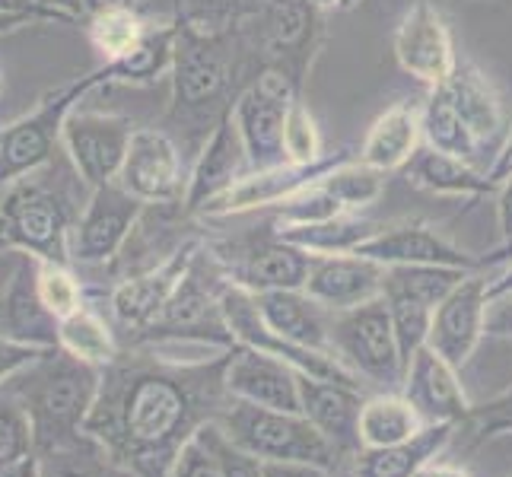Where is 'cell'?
I'll return each instance as SVG.
<instances>
[{"label":"cell","instance_id":"4","mask_svg":"<svg viewBox=\"0 0 512 477\" xmlns=\"http://www.w3.org/2000/svg\"><path fill=\"white\" fill-rule=\"evenodd\" d=\"M80 220V210L70 194L45 182L39 169L0 188V239L13 255H32L45 261H70V233Z\"/></svg>","mask_w":512,"mask_h":477},{"label":"cell","instance_id":"12","mask_svg":"<svg viewBox=\"0 0 512 477\" xmlns=\"http://www.w3.org/2000/svg\"><path fill=\"white\" fill-rule=\"evenodd\" d=\"M144 210L147 204L134 198L118 182L90 188V198H86L80 220L74 226V233H70V261L86 264V268L112 264L131 242Z\"/></svg>","mask_w":512,"mask_h":477},{"label":"cell","instance_id":"7","mask_svg":"<svg viewBox=\"0 0 512 477\" xmlns=\"http://www.w3.org/2000/svg\"><path fill=\"white\" fill-rule=\"evenodd\" d=\"M331 353L366 385V392H401L404 360L382 296L331 315Z\"/></svg>","mask_w":512,"mask_h":477},{"label":"cell","instance_id":"39","mask_svg":"<svg viewBox=\"0 0 512 477\" xmlns=\"http://www.w3.org/2000/svg\"><path fill=\"white\" fill-rule=\"evenodd\" d=\"M500 436H512V385L497 398L471 404L468 417L455 430V439L465 446V452H478L481 446L493 443Z\"/></svg>","mask_w":512,"mask_h":477},{"label":"cell","instance_id":"3","mask_svg":"<svg viewBox=\"0 0 512 477\" xmlns=\"http://www.w3.org/2000/svg\"><path fill=\"white\" fill-rule=\"evenodd\" d=\"M172 42V96L169 121L185 128H204L210 134L217 121L233 109L236 83V39L239 32H198L175 16Z\"/></svg>","mask_w":512,"mask_h":477},{"label":"cell","instance_id":"50","mask_svg":"<svg viewBox=\"0 0 512 477\" xmlns=\"http://www.w3.org/2000/svg\"><path fill=\"white\" fill-rule=\"evenodd\" d=\"M264 477H334V471L309 462H264Z\"/></svg>","mask_w":512,"mask_h":477},{"label":"cell","instance_id":"23","mask_svg":"<svg viewBox=\"0 0 512 477\" xmlns=\"http://www.w3.org/2000/svg\"><path fill=\"white\" fill-rule=\"evenodd\" d=\"M299 395H303V414L312 420L331 449L341 455L344 468L350 471L353 458L360 455V408L369 392L341 382H325L299 373Z\"/></svg>","mask_w":512,"mask_h":477},{"label":"cell","instance_id":"29","mask_svg":"<svg viewBox=\"0 0 512 477\" xmlns=\"http://www.w3.org/2000/svg\"><path fill=\"white\" fill-rule=\"evenodd\" d=\"M452 105L462 115L468 131L478 137V144L487 150L493 140L506 137V112L497 86L487 80V74L471 61H458L452 77L443 83Z\"/></svg>","mask_w":512,"mask_h":477},{"label":"cell","instance_id":"57","mask_svg":"<svg viewBox=\"0 0 512 477\" xmlns=\"http://www.w3.org/2000/svg\"><path fill=\"white\" fill-rule=\"evenodd\" d=\"M363 0H338V7L334 10H341V13H347V10H353V7H360Z\"/></svg>","mask_w":512,"mask_h":477},{"label":"cell","instance_id":"25","mask_svg":"<svg viewBox=\"0 0 512 477\" xmlns=\"http://www.w3.org/2000/svg\"><path fill=\"white\" fill-rule=\"evenodd\" d=\"M385 264L363 258L357 252L341 255H312L306 293L331 312H344L382 296Z\"/></svg>","mask_w":512,"mask_h":477},{"label":"cell","instance_id":"51","mask_svg":"<svg viewBox=\"0 0 512 477\" xmlns=\"http://www.w3.org/2000/svg\"><path fill=\"white\" fill-rule=\"evenodd\" d=\"M512 172V125H509V131H506V140H503V147H500V153L493 156V163L487 166V175L493 182H503L506 175Z\"/></svg>","mask_w":512,"mask_h":477},{"label":"cell","instance_id":"5","mask_svg":"<svg viewBox=\"0 0 512 477\" xmlns=\"http://www.w3.org/2000/svg\"><path fill=\"white\" fill-rule=\"evenodd\" d=\"M217 423L239 449L258 455L261 462H309L334 474L344 471L341 455L312 427L306 414L271 411L249 401L229 398Z\"/></svg>","mask_w":512,"mask_h":477},{"label":"cell","instance_id":"35","mask_svg":"<svg viewBox=\"0 0 512 477\" xmlns=\"http://www.w3.org/2000/svg\"><path fill=\"white\" fill-rule=\"evenodd\" d=\"M179 23H150L147 35L121 58L105 61L109 83H128V86H150L160 80V74L172 67V42Z\"/></svg>","mask_w":512,"mask_h":477},{"label":"cell","instance_id":"6","mask_svg":"<svg viewBox=\"0 0 512 477\" xmlns=\"http://www.w3.org/2000/svg\"><path fill=\"white\" fill-rule=\"evenodd\" d=\"M99 86H112L105 64L45 93L29 115L16 118L13 125L0 131V188L51 163V153L61 144L67 115L77 109V102L86 93L99 90Z\"/></svg>","mask_w":512,"mask_h":477},{"label":"cell","instance_id":"52","mask_svg":"<svg viewBox=\"0 0 512 477\" xmlns=\"http://www.w3.org/2000/svg\"><path fill=\"white\" fill-rule=\"evenodd\" d=\"M506 293H512V258L506 261V268H503L500 274L487 277V296H490V299H500V296H506Z\"/></svg>","mask_w":512,"mask_h":477},{"label":"cell","instance_id":"55","mask_svg":"<svg viewBox=\"0 0 512 477\" xmlns=\"http://www.w3.org/2000/svg\"><path fill=\"white\" fill-rule=\"evenodd\" d=\"M0 477H42V465H39V455H32V458H26L23 465H16V468H10V471H4Z\"/></svg>","mask_w":512,"mask_h":477},{"label":"cell","instance_id":"14","mask_svg":"<svg viewBox=\"0 0 512 477\" xmlns=\"http://www.w3.org/2000/svg\"><path fill=\"white\" fill-rule=\"evenodd\" d=\"M255 23L264 67L287 74L303 93L315 48L322 39V10L309 0H268Z\"/></svg>","mask_w":512,"mask_h":477},{"label":"cell","instance_id":"56","mask_svg":"<svg viewBox=\"0 0 512 477\" xmlns=\"http://www.w3.org/2000/svg\"><path fill=\"white\" fill-rule=\"evenodd\" d=\"M509 258H512V245H497V249H493V252L481 255V261H484V271L497 268V264H506Z\"/></svg>","mask_w":512,"mask_h":477},{"label":"cell","instance_id":"47","mask_svg":"<svg viewBox=\"0 0 512 477\" xmlns=\"http://www.w3.org/2000/svg\"><path fill=\"white\" fill-rule=\"evenodd\" d=\"M45 350H35V347H23V344H13L0 334V385L10 382L16 373H23L29 363H35L42 357Z\"/></svg>","mask_w":512,"mask_h":477},{"label":"cell","instance_id":"20","mask_svg":"<svg viewBox=\"0 0 512 477\" xmlns=\"http://www.w3.org/2000/svg\"><path fill=\"white\" fill-rule=\"evenodd\" d=\"M357 255L373 258L385 268H398V264H433V268H462V271H484L481 255L458 249L452 239H446L439 229H433L423 220H401L379 226L369 236Z\"/></svg>","mask_w":512,"mask_h":477},{"label":"cell","instance_id":"31","mask_svg":"<svg viewBox=\"0 0 512 477\" xmlns=\"http://www.w3.org/2000/svg\"><path fill=\"white\" fill-rule=\"evenodd\" d=\"M408 182L443 198H490L497 194V182L490 179L487 169H478L468 159H458L449 153H439L423 144L408 166Z\"/></svg>","mask_w":512,"mask_h":477},{"label":"cell","instance_id":"33","mask_svg":"<svg viewBox=\"0 0 512 477\" xmlns=\"http://www.w3.org/2000/svg\"><path fill=\"white\" fill-rule=\"evenodd\" d=\"M382 223L360 217V214H338L322 223H303V226H274L280 239L293 242L296 249L309 255H341V252H357L360 245L376 233Z\"/></svg>","mask_w":512,"mask_h":477},{"label":"cell","instance_id":"15","mask_svg":"<svg viewBox=\"0 0 512 477\" xmlns=\"http://www.w3.org/2000/svg\"><path fill=\"white\" fill-rule=\"evenodd\" d=\"M350 147H341L334 153H325L322 159H315L309 166H296V163H277L268 169H249L242 179L229 188L226 194L214 204L204 207L201 220H217V217H242V214H252V210H274L277 204H284L293 194H299L303 188L322 182L328 172H334L341 163L353 159Z\"/></svg>","mask_w":512,"mask_h":477},{"label":"cell","instance_id":"28","mask_svg":"<svg viewBox=\"0 0 512 477\" xmlns=\"http://www.w3.org/2000/svg\"><path fill=\"white\" fill-rule=\"evenodd\" d=\"M255 303L261 318L268 322L271 331L293 344H303L312 350L331 353V309L306 290H271V293H255Z\"/></svg>","mask_w":512,"mask_h":477},{"label":"cell","instance_id":"27","mask_svg":"<svg viewBox=\"0 0 512 477\" xmlns=\"http://www.w3.org/2000/svg\"><path fill=\"white\" fill-rule=\"evenodd\" d=\"M455 430V423H427L404 443L360 449L350 465V477H417L427 465L443 458V452L452 446Z\"/></svg>","mask_w":512,"mask_h":477},{"label":"cell","instance_id":"32","mask_svg":"<svg viewBox=\"0 0 512 477\" xmlns=\"http://www.w3.org/2000/svg\"><path fill=\"white\" fill-rule=\"evenodd\" d=\"M427 427L414 404L401 392H373L360 408V443L363 449L395 446Z\"/></svg>","mask_w":512,"mask_h":477},{"label":"cell","instance_id":"24","mask_svg":"<svg viewBox=\"0 0 512 477\" xmlns=\"http://www.w3.org/2000/svg\"><path fill=\"white\" fill-rule=\"evenodd\" d=\"M401 395L408 398L427 423H462L471 401L462 388V373L446 363L433 347H420L404 369Z\"/></svg>","mask_w":512,"mask_h":477},{"label":"cell","instance_id":"17","mask_svg":"<svg viewBox=\"0 0 512 477\" xmlns=\"http://www.w3.org/2000/svg\"><path fill=\"white\" fill-rule=\"evenodd\" d=\"M395 61L408 77L423 83L427 90H439L458 64L452 32L433 4L417 0V4L401 16L392 35Z\"/></svg>","mask_w":512,"mask_h":477},{"label":"cell","instance_id":"62","mask_svg":"<svg viewBox=\"0 0 512 477\" xmlns=\"http://www.w3.org/2000/svg\"><path fill=\"white\" fill-rule=\"evenodd\" d=\"M7 252V245H4V239H0V255H4Z\"/></svg>","mask_w":512,"mask_h":477},{"label":"cell","instance_id":"9","mask_svg":"<svg viewBox=\"0 0 512 477\" xmlns=\"http://www.w3.org/2000/svg\"><path fill=\"white\" fill-rule=\"evenodd\" d=\"M220 312H223V322L229 328V334L236 338V344L242 347H252L258 353H268V357H277L290 363L296 373L312 376V379H325V382H341V385H353V388H363L366 385L350 373V369L334 357V353L325 350H312L303 344H293L287 338H280L277 331L268 328V322L261 318L258 303H255V293L236 287V284H226L220 293Z\"/></svg>","mask_w":512,"mask_h":477},{"label":"cell","instance_id":"36","mask_svg":"<svg viewBox=\"0 0 512 477\" xmlns=\"http://www.w3.org/2000/svg\"><path fill=\"white\" fill-rule=\"evenodd\" d=\"M58 347L70 357H77L90 366H112L121 357V344L115 338V328L112 322L105 318L86 303L83 309H77L74 315L61 318L58 325Z\"/></svg>","mask_w":512,"mask_h":477},{"label":"cell","instance_id":"59","mask_svg":"<svg viewBox=\"0 0 512 477\" xmlns=\"http://www.w3.org/2000/svg\"><path fill=\"white\" fill-rule=\"evenodd\" d=\"M105 477H137V474H131V471H125V468L112 465V468H109V474H105Z\"/></svg>","mask_w":512,"mask_h":477},{"label":"cell","instance_id":"30","mask_svg":"<svg viewBox=\"0 0 512 477\" xmlns=\"http://www.w3.org/2000/svg\"><path fill=\"white\" fill-rule=\"evenodd\" d=\"M423 147V125H420V105L398 102L385 109L373 128L366 131L357 159L379 172H398L414 159Z\"/></svg>","mask_w":512,"mask_h":477},{"label":"cell","instance_id":"19","mask_svg":"<svg viewBox=\"0 0 512 477\" xmlns=\"http://www.w3.org/2000/svg\"><path fill=\"white\" fill-rule=\"evenodd\" d=\"M115 182L144 204L182 207L188 175L182 172V153L166 131L137 128Z\"/></svg>","mask_w":512,"mask_h":477},{"label":"cell","instance_id":"37","mask_svg":"<svg viewBox=\"0 0 512 477\" xmlns=\"http://www.w3.org/2000/svg\"><path fill=\"white\" fill-rule=\"evenodd\" d=\"M268 0H179V20L198 32H239L255 23Z\"/></svg>","mask_w":512,"mask_h":477},{"label":"cell","instance_id":"54","mask_svg":"<svg viewBox=\"0 0 512 477\" xmlns=\"http://www.w3.org/2000/svg\"><path fill=\"white\" fill-rule=\"evenodd\" d=\"M417 477H471L462 465H449V462H433L423 468Z\"/></svg>","mask_w":512,"mask_h":477},{"label":"cell","instance_id":"60","mask_svg":"<svg viewBox=\"0 0 512 477\" xmlns=\"http://www.w3.org/2000/svg\"><path fill=\"white\" fill-rule=\"evenodd\" d=\"M4 32H13V26L10 23H0V35H4Z\"/></svg>","mask_w":512,"mask_h":477},{"label":"cell","instance_id":"40","mask_svg":"<svg viewBox=\"0 0 512 477\" xmlns=\"http://www.w3.org/2000/svg\"><path fill=\"white\" fill-rule=\"evenodd\" d=\"M322 185L341 201L344 210H350V214H360L363 207L376 204L382 198L385 172L366 166V163H360L357 156H353V159H347V163H341L334 172H328L322 179Z\"/></svg>","mask_w":512,"mask_h":477},{"label":"cell","instance_id":"2","mask_svg":"<svg viewBox=\"0 0 512 477\" xmlns=\"http://www.w3.org/2000/svg\"><path fill=\"white\" fill-rule=\"evenodd\" d=\"M102 369L70 357L61 347L45 350L23 373L10 379V388L26 404L35 452H61L80 446L86 433V417L99 398Z\"/></svg>","mask_w":512,"mask_h":477},{"label":"cell","instance_id":"38","mask_svg":"<svg viewBox=\"0 0 512 477\" xmlns=\"http://www.w3.org/2000/svg\"><path fill=\"white\" fill-rule=\"evenodd\" d=\"M35 452V433L26 404L13 392L10 382L0 385V474L23 465Z\"/></svg>","mask_w":512,"mask_h":477},{"label":"cell","instance_id":"53","mask_svg":"<svg viewBox=\"0 0 512 477\" xmlns=\"http://www.w3.org/2000/svg\"><path fill=\"white\" fill-rule=\"evenodd\" d=\"M140 0H83V10H86V20L93 13H105V10H137Z\"/></svg>","mask_w":512,"mask_h":477},{"label":"cell","instance_id":"26","mask_svg":"<svg viewBox=\"0 0 512 477\" xmlns=\"http://www.w3.org/2000/svg\"><path fill=\"white\" fill-rule=\"evenodd\" d=\"M58 318L48 312L35 284V258L20 255L13 277L0 290V334L13 344L55 350L58 347Z\"/></svg>","mask_w":512,"mask_h":477},{"label":"cell","instance_id":"34","mask_svg":"<svg viewBox=\"0 0 512 477\" xmlns=\"http://www.w3.org/2000/svg\"><path fill=\"white\" fill-rule=\"evenodd\" d=\"M420 125H423V144L427 147L458 156V159H468V163L478 166L484 147L478 144V137L468 131V125L462 121V115H458V109L452 105L443 86L430 90V99L420 105Z\"/></svg>","mask_w":512,"mask_h":477},{"label":"cell","instance_id":"45","mask_svg":"<svg viewBox=\"0 0 512 477\" xmlns=\"http://www.w3.org/2000/svg\"><path fill=\"white\" fill-rule=\"evenodd\" d=\"M86 443V439H83ZM74 446V449H61V452H48L39 458L42 465V477H105L112 468L109 458H99V465H90V462H77V452L83 449Z\"/></svg>","mask_w":512,"mask_h":477},{"label":"cell","instance_id":"11","mask_svg":"<svg viewBox=\"0 0 512 477\" xmlns=\"http://www.w3.org/2000/svg\"><path fill=\"white\" fill-rule=\"evenodd\" d=\"M296 96V83L274 67H261V74L245 86L233 102V121L239 128L245 156L252 169H268L284 159V118Z\"/></svg>","mask_w":512,"mask_h":477},{"label":"cell","instance_id":"58","mask_svg":"<svg viewBox=\"0 0 512 477\" xmlns=\"http://www.w3.org/2000/svg\"><path fill=\"white\" fill-rule=\"evenodd\" d=\"M309 4H315V7H319V10L325 13V10H334V7H338V0H309Z\"/></svg>","mask_w":512,"mask_h":477},{"label":"cell","instance_id":"49","mask_svg":"<svg viewBox=\"0 0 512 477\" xmlns=\"http://www.w3.org/2000/svg\"><path fill=\"white\" fill-rule=\"evenodd\" d=\"M497 226H500V245H512V172L497 188Z\"/></svg>","mask_w":512,"mask_h":477},{"label":"cell","instance_id":"46","mask_svg":"<svg viewBox=\"0 0 512 477\" xmlns=\"http://www.w3.org/2000/svg\"><path fill=\"white\" fill-rule=\"evenodd\" d=\"M169 477H223L217 455L210 452V446L201 436H194L191 443L179 452Z\"/></svg>","mask_w":512,"mask_h":477},{"label":"cell","instance_id":"18","mask_svg":"<svg viewBox=\"0 0 512 477\" xmlns=\"http://www.w3.org/2000/svg\"><path fill=\"white\" fill-rule=\"evenodd\" d=\"M487 277H490L487 271L468 274L433 312L427 347H433L458 373L471 363L481 341L487 338V309H490Z\"/></svg>","mask_w":512,"mask_h":477},{"label":"cell","instance_id":"13","mask_svg":"<svg viewBox=\"0 0 512 477\" xmlns=\"http://www.w3.org/2000/svg\"><path fill=\"white\" fill-rule=\"evenodd\" d=\"M134 131L137 128L128 115L93 112L77 105L64 121L61 147L67 150V159H70V166H74L77 179L86 188H99L105 182L118 179Z\"/></svg>","mask_w":512,"mask_h":477},{"label":"cell","instance_id":"41","mask_svg":"<svg viewBox=\"0 0 512 477\" xmlns=\"http://www.w3.org/2000/svg\"><path fill=\"white\" fill-rule=\"evenodd\" d=\"M150 23L137 10H105L86 20V35L102 51L105 61L121 58L147 35Z\"/></svg>","mask_w":512,"mask_h":477},{"label":"cell","instance_id":"43","mask_svg":"<svg viewBox=\"0 0 512 477\" xmlns=\"http://www.w3.org/2000/svg\"><path fill=\"white\" fill-rule=\"evenodd\" d=\"M322 156V131L315 125V115L309 112L303 96H296L284 118V159L296 166H309Z\"/></svg>","mask_w":512,"mask_h":477},{"label":"cell","instance_id":"48","mask_svg":"<svg viewBox=\"0 0 512 477\" xmlns=\"http://www.w3.org/2000/svg\"><path fill=\"white\" fill-rule=\"evenodd\" d=\"M487 338H506V341H512V293H506L500 299H490Z\"/></svg>","mask_w":512,"mask_h":477},{"label":"cell","instance_id":"16","mask_svg":"<svg viewBox=\"0 0 512 477\" xmlns=\"http://www.w3.org/2000/svg\"><path fill=\"white\" fill-rule=\"evenodd\" d=\"M204 239L188 236L179 249L169 252L163 261H156L153 268L134 271L128 277H121L115 290L109 293V312L115 318V325H121L128 334H140L160 318L163 306L169 303V296L179 287V280L191 268L194 255L201 252Z\"/></svg>","mask_w":512,"mask_h":477},{"label":"cell","instance_id":"61","mask_svg":"<svg viewBox=\"0 0 512 477\" xmlns=\"http://www.w3.org/2000/svg\"><path fill=\"white\" fill-rule=\"evenodd\" d=\"M0 93H4V70H0Z\"/></svg>","mask_w":512,"mask_h":477},{"label":"cell","instance_id":"44","mask_svg":"<svg viewBox=\"0 0 512 477\" xmlns=\"http://www.w3.org/2000/svg\"><path fill=\"white\" fill-rule=\"evenodd\" d=\"M198 436L210 446V452L217 455L223 477H264V462H261V458L252 455V452H245V449H239L233 439H229L220 430L217 420L204 423V427L198 430Z\"/></svg>","mask_w":512,"mask_h":477},{"label":"cell","instance_id":"22","mask_svg":"<svg viewBox=\"0 0 512 477\" xmlns=\"http://www.w3.org/2000/svg\"><path fill=\"white\" fill-rule=\"evenodd\" d=\"M226 392L239 401L258 404V408L303 414L296 369L242 344H236L226 357Z\"/></svg>","mask_w":512,"mask_h":477},{"label":"cell","instance_id":"10","mask_svg":"<svg viewBox=\"0 0 512 477\" xmlns=\"http://www.w3.org/2000/svg\"><path fill=\"white\" fill-rule=\"evenodd\" d=\"M207 252L223 268L226 280L252 293L271 290H303L309 280L312 255L280 239L274 229L268 236L236 239V242H207Z\"/></svg>","mask_w":512,"mask_h":477},{"label":"cell","instance_id":"8","mask_svg":"<svg viewBox=\"0 0 512 477\" xmlns=\"http://www.w3.org/2000/svg\"><path fill=\"white\" fill-rule=\"evenodd\" d=\"M474 271L462 268H433V264H398L385 268L382 299L392 315V328L401 347V360L408 369L411 357L427 347L433 312L443 299Z\"/></svg>","mask_w":512,"mask_h":477},{"label":"cell","instance_id":"21","mask_svg":"<svg viewBox=\"0 0 512 477\" xmlns=\"http://www.w3.org/2000/svg\"><path fill=\"white\" fill-rule=\"evenodd\" d=\"M249 169L252 166H249V156H245L233 112H226L217 121V128L204 137V147H201L198 159H194V166L188 172L182 214L201 217L204 207L214 204L220 194H226Z\"/></svg>","mask_w":512,"mask_h":477},{"label":"cell","instance_id":"42","mask_svg":"<svg viewBox=\"0 0 512 477\" xmlns=\"http://www.w3.org/2000/svg\"><path fill=\"white\" fill-rule=\"evenodd\" d=\"M35 284H39L42 303L48 306V312L55 315L58 322L86 306L83 284L77 280V274L70 271V264L35 258Z\"/></svg>","mask_w":512,"mask_h":477},{"label":"cell","instance_id":"1","mask_svg":"<svg viewBox=\"0 0 512 477\" xmlns=\"http://www.w3.org/2000/svg\"><path fill=\"white\" fill-rule=\"evenodd\" d=\"M226 357L172 366L131 347L102 369L83 433L112 465L137 477H169L179 452L233 398L226 392Z\"/></svg>","mask_w":512,"mask_h":477}]
</instances>
